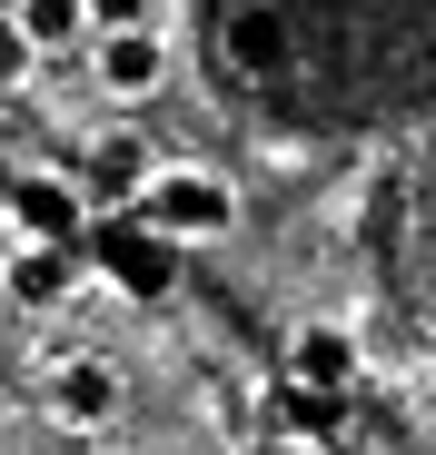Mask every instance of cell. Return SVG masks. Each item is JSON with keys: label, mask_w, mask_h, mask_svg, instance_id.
<instances>
[{"label": "cell", "mask_w": 436, "mask_h": 455, "mask_svg": "<svg viewBox=\"0 0 436 455\" xmlns=\"http://www.w3.org/2000/svg\"><path fill=\"white\" fill-rule=\"evenodd\" d=\"M139 218L159 228V238L198 248V238H229L238 228V188L218 169H149V188H139Z\"/></svg>", "instance_id": "obj_1"}, {"label": "cell", "mask_w": 436, "mask_h": 455, "mask_svg": "<svg viewBox=\"0 0 436 455\" xmlns=\"http://www.w3.org/2000/svg\"><path fill=\"white\" fill-rule=\"evenodd\" d=\"M90 69H100L109 100H149V90L169 80V40H159V30H100V40H90Z\"/></svg>", "instance_id": "obj_2"}, {"label": "cell", "mask_w": 436, "mask_h": 455, "mask_svg": "<svg viewBox=\"0 0 436 455\" xmlns=\"http://www.w3.org/2000/svg\"><path fill=\"white\" fill-rule=\"evenodd\" d=\"M50 416H60L69 435L109 426V416H119V376H109V356H69V366H50Z\"/></svg>", "instance_id": "obj_3"}, {"label": "cell", "mask_w": 436, "mask_h": 455, "mask_svg": "<svg viewBox=\"0 0 436 455\" xmlns=\"http://www.w3.org/2000/svg\"><path fill=\"white\" fill-rule=\"evenodd\" d=\"M287 376H298L308 396H347L357 387V337L327 327V317H308L298 337H287Z\"/></svg>", "instance_id": "obj_4"}, {"label": "cell", "mask_w": 436, "mask_h": 455, "mask_svg": "<svg viewBox=\"0 0 436 455\" xmlns=\"http://www.w3.org/2000/svg\"><path fill=\"white\" fill-rule=\"evenodd\" d=\"M100 248H109V277H119L129 297H159V287H169V248H179V238H159L149 218H129V228H109Z\"/></svg>", "instance_id": "obj_5"}, {"label": "cell", "mask_w": 436, "mask_h": 455, "mask_svg": "<svg viewBox=\"0 0 436 455\" xmlns=\"http://www.w3.org/2000/svg\"><path fill=\"white\" fill-rule=\"evenodd\" d=\"M11 218H20V238H40V248H69V238H80V198H69L60 179H20Z\"/></svg>", "instance_id": "obj_6"}, {"label": "cell", "mask_w": 436, "mask_h": 455, "mask_svg": "<svg viewBox=\"0 0 436 455\" xmlns=\"http://www.w3.org/2000/svg\"><path fill=\"white\" fill-rule=\"evenodd\" d=\"M229 60L248 69V80H278V69H287V20L258 11V0H248V11H229Z\"/></svg>", "instance_id": "obj_7"}, {"label": "cell", "mask_w": 436, "mask_h": 455, "mask_svg": "<svg viewBox=\"0 0 436 455\" xmlns=\"http://www.w3.org/2000/svg\"><path fill=\"white\" fill-rule=\"evenodd\" d=\"M11 20L30 30V50H40V60H50V50L100 40V30H90V0H11Z\"/></svg>", "instance_id": "obj_8"}, {"label": "cell", "mask_w": 436, "mask_h": 455, "mask_svg": "<svg viewBox=\"0 0 436 455\" xmlns=\"http://www.w3.org/2000/svg\"><path fill=\"white\" fill-rule=\"evenodd\" d=\"M11 297H20V307H60V297H69V248H20L11 258Z\"/></svg>", "instance_id": "obj_9"}, {"label": "cell", "mask_w": 436, "mask_h": 455, "mask_svg": "<svg viewBox=\"0 0 436 455\" xmlns=\"http://www.w3.org/2000/svg\"><path fill=\"white\" fill-rule=\"evenodd\" d=\"M100 188H109V198H139V188H149V148H139L129 129L100 139Z\"/></svg>", "instance_id": "obj_10"}, {"label": "cell", "mask_w": 436, "mask_h": 455, "mask_svg": "<svg viewBox=\"0 0 436 455\" xmlns=\"http://www.w3.org/2000/svg\"><path fill=\"white\" fill-rule=\"evenodd\" d=\"M30 69H40V50H30V30H20L11 11H0V90H20Z\"/></svg>", "instance_id": "obj_11"}, {"label": "cell", "mask_w": 436, "mask_h": 455, "mask_svg": "<svg viewBox=\"0 0 436 455\" xmlns=\"http://www.w3.org/2000/svg\"><path fill=\"white\" fill-rule=\"evenodd\" d=\"M90 30H149V0H90Z\"/></svg>", "instance_id": "obj_12"}, {"label": "cell", "mask_w": 436, "mask_h": 455, "mask_svg": "<svg viewBox=\"0 0 436 455\" xmlns=\"http://www.w3.org/2000/svg\"><path fill=\"white\" fill-rule=\"evenodd\" d=\"M426 376H436V347H426Z\"/></svg>", "instance_id": "obj_13"}]
</instances>
